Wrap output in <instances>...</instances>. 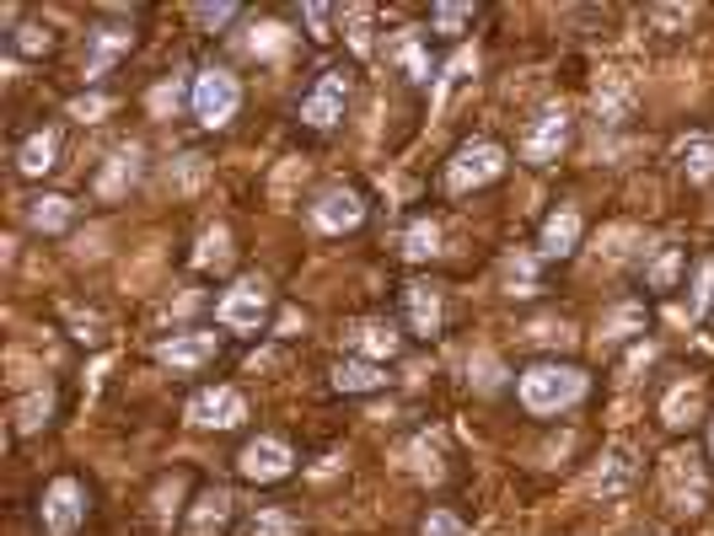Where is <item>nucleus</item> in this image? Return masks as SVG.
<instances>
[{"instance_id":"obj_1","label":"nucleus","mask_w":714,"mask_h":536,"mask_svg":"<svg viewBox=\"0 0 714 536\" xmlns=\"http://www.w3.org/2000/svg\"><path fill=\"white\" fill-rule=\"evenodd\" d=\"M586 397V375L575 365H533L522 375V408L548 419V413H564Z\"/></svg>"},{"instance_id":"obj_2","label":"nucleus","mask_w":714,"mask_h":536,"mask_svg":"<svg viewBox=\"0 0 714 536\" xmlns=\"http://www.w3.org/2000/svg\"><path fill=\"white\" fill-rule=\"evenodd\" d=\"M188 102H193V118H199L204 129H226V124L237 118V107H242V87H237L231 71H199Z\"/></svg>"},{"instance_id":"obj_3","label":"nucleus","mask_w":714,"mask_h":536,"mask_svg":"<svg viewBox=\"0 0 714 536\" xmlns=\"http://www.w3.org/2000/svg\"><path fill=\"white\" fill-rule=\"evenodd\" d=\"M500 173H505V145H494V140H473V145H462V151L451 156L447 188L451 193H467V188L494 182Z\"/></svg>"},{"instance_id":"obj_4","label":"nucleus","mask_w":714,"mask_h":536,"mask_svg":"<svg viewBox=\"0 0 714 536\" xmlns=\"http://www.w3.org/2000/svg\"><path fill=\"white\" fill-rule=\"evenodd\" d=\"M38 521L49 536H76V526L87 521V488L76 477H54L43 488V505H38Z\"/></svg>"},{"instance_id":"obj_5","label":"nucleus","mask_w":714,"mask_h":536,"mask_svg":"<svg viewBox=\"0 0 714 536\" xmlns=\"http://www.w3.org/2000/svg\"><path fill=\"white\" fill-rule=\"evenodd\" d=\"M215 317H221V328H231V333H259L268 322V290L259 279H237V284L221 295Z\"/></svg>"},{"instance_id":"obj_6","label":"nucleus","mask_w":714,"mask_h":536,"mask_svg":"<svg viewBox=\"0 0 714 536\" xmlns=\"http://www.w3.org/2000/svg\"><path fill=\"white\" fill-rule=\"evenodd\" d=\"M345 102H350V76L345 71H323L317 87L301 97V124L306 129H334L345 118Z\"/></svg>"},{"instance_id":"obj_7","label":"nucleus","mask_w":714,"mask_h":536,"mask_svg":"<svg viewBox=\"0 0 714 536\" xmlns=\"http://www.w3.org/2000/svg\"><path fill=\"white\" fill-rule=\"evenodd\" d=\"M242 419H248V403L237 386H204L188 403V424H199V430H237Z\"/></svg>"},{"instance_id":"obj_8","label":"nucleus","mask_w":714,"mask_h":536,"mask_svg":"<svg viewBox=\"0 0 714 536\" xmlns=\"http://www.w3.org/2000/svg\"><path fill=\"white\" fill-rule=\"evenodd\" d=\"M290 467H296V450L285 446V441H274V435L248 441V446H242V456H237V472H242L248 483H279Z\"/></svg>"},{"instance_id":"obj_9","label":"nucleus","mask_w":714,"mask_h":536,"mask_svg":"<svg viewBox=\"0 0 714 536\" xmlns=\"http://www.w3.org/2000/svg\"><path fill=\"white\" fill-rule=\"evenodd\" d=\"M564 145H569V113L564 107H542L533 118V129H527V140H522V156L533 167H548V162H559Z\"/></svg>"},{"instance_id":"obj_10","label":"nucleus","mask_w":714,"mask_h":536,"mask_svg":"<svg viewBox=\"0 0 714 536\" xmlns=\"http://www.w3.org/2000/svg\"><path fill=\"white\" fill-rule=\"evenodd\" d=\"M661 472H666V494H672L677 510H699V505H704L710 483H704V461H699L693 450H672Z\"/></svg>"},{"instance_id":"obj_11","label":"nucleus","mask_w":714,"mask_h":536,"mask_svg":"<svg viewBox=\"0 0 714 536\" xmlns=\"http://www.w3.org/2000/svg\"><path fill=\"white\" fill-rule=\"evenodd\" d=\"M312 220H317V231H355L360 220H365V199H360L355 188H328L312 204Z\"/></svg>"},{"instance_id":"obj_12","label":"nucleus","mask_w":714,"mask_h":536,"mask_svg":"<svg viewBox=\"0 0 714 536\" xmlns=\"http://www.w3.org/2000/svg\"><path fill=\"white\" fill-rule=\"evenodd\" d=\"M215 349H221V339L215 333H173L156 355H162V365H173V370H199V365H210L215 359Z\"/></svg>"},{"instance_id":"obj_13","label":"nucleus","mask_w":714,"mask_h":536,"mask_svg":"<svg viewBox=\"0 0 714 536\" xmlns=\"http://www.w3.org/2000/svg\"><path fill=\"white\" fill-rule=\"evenodd\" d=\"M575 242H580V209H553L548 220H542V237H537V253L542 258H569L575 253Z\"/></svg>"},{"instance_id":"obj_14","label":"nucleus","mask_w":714,"mask_h":536,"mask_svg":"<svg viewBox=\"0 0 714 536\" xmlns=\"http://www.w3.org/2000/svg\"><path fill=\"white\" fill-rule=\"evenodd\" d=\"M634 477H639L634 450H628V446H607V450H602V461H597V472H591V488H597V494H624Z\"/></svg>"},{"instance_id":"obj_15","label":"nucleus","mask_w":714,"mask_h":536,"mask_svg":"<svg viewBox=\"0 0 714 536\" xmlns=\"http://www.w3.org/2000/svg\"><path fill=\"white\" fill-rule=\"evenodd\" d=\"M350 349H355V359H371V365H381V359H392L398 349H403V339L387 328V322H360L355 333H350Z\"/></svg>"},{"instance_id":"obj_16","label":"nucleus","mask_w":714,"mask_h":536,"mask_svg":"<svg viewBox=\"0 0 714 536\" xmlns=\"http://www.w3.org/2000/svg\"><path fill=\"white\" fill-rule=\"evenodd\" d=\"M403 301H409V328L430 339V333L441 328V301H436V290H425V284H409V290H403Z\"/></svg>"},{"instance_id":"obj_17","label":"nucleus","mask_w":714,"mask_h":536,"mask_svg":"<svg viewBox=\"0 0 714 536\" xmlns=\"http://www.w3.org/2000/svg\"><path fill=\"white\" fill-rule=\"evenodd\" d=\"M54 156H60V135H49V129H43V135H33V140L16 151V167H22L27 178H43V173L54 167Z\"/></svg>"},{"instance_id":"obj_18","label":"nucleus","mask_w":714,"mask_h":536,"mask_svg":"<svg viewBox=\"0 0 714 536\" xmlns=\"http://www.w3.org/2000/svg\"><path fill=\"white\" fill-rule=\"evenodd\" d=\"M387 375H381V365H371V359H339L334 365V386L339 392H376Z\"/></svg>"},{"instance_id":"obj_19","label":"nucleus","mask_w":714,"mask_h":536,"mask_svg":"<svg viewBox=\"0 0 714 536\" xmlns=\"http://www.w3.org/2000/svg\"><path fill=\"white\" fill-rule=\"evenodd\" d=\"M441 253V226L436 220H414L409 231H403V258L409 264H425V258H436Z\"/></svg>"},{"instance_id":"obj_20","label":"nucleus","mask_w":714,"mask_h":536,"mask_svg":"<svg viewBox=\"0 0 714 536\" xmlns=\"http://www.w3.org/2000/svg\"><path fill=\"white\" fill-rule=\"evenodd\" d=\"M27 220H33L38 231H65V226L76 220V204L60 199V193H49V199H38V204L27 209Z\"/></svg>"},{"instance_id":"obj_21","label":"nucleus","mask_w":714,"mask_h":536,"mask_svg":"<svg viewBox=\"0 0 714 536\" xmlns=\"http://www.w3.org/2000/svg\"><path fill=\"white\" fill-rule=\"evenodd\" d=\"M226 515H231V499L215 488V494H204L199 499V510H193V526H188V536H210L215 526H226Z\"/></svg>"},{"instance_id":"obj_22","label":"nucleus","mask_w":714,"mask_h":536,"mask_svg":"<svg viewBox=\"0 0 714 536\" xmlns=\"http://www.w3.org/2000/svg\"><path fill=\"white\" fill-rule=\"evenodd\" d=\"M49 413H54V397H49V392H33V397L16 408V430H22V435H33V430H43V424H49Z\"/></svg>"},{"instance_id":"obj_23","label":"nucleus","mask_w":714,"mask_h":536,"mask_svg":"<svg viewBox=\"0 0 714 536\" xmlns=\"http://www.w3.org/2000/svg\"><path fill=\"white\" fill-rule=\"evenodd\" d=\"M682 173H688L693 182L714 178V140H688V151H682Z\"/></svg>"},{"instance_id":"obj_24","label":"nucleus","mask_w":714,"mask_h":536,"mask_svg":"<svg viewBox=\"0 0 714 536\" xmlns=\"http://www.w3.org/2000/svg\"><path fill=\"white\" fill-rule=\"evenodd\" d=\"M11 49H16V54H27V60H33V54H49V49H54V33H49V27H38V22H27V27H16V33H11Z\"/></svg>"},{"instance_id":"obj_25","label":"nucleus","mask_w":714,"mask_h":536,"mask_svg":"<svg viewBox=\"0 0 714 536\" xmlns=\"http://www.w3.org/2000/svg\"><path fill=\"white\" fill-rule=\"evenodd\" d=\"M693 413H699V386H677L666 397V424H688Z\"/></svg>"},{"instance_id":"obj_26","label":"nucleus","mask_w":714,"mask_h":536,"mask_svg":"<svg viewBox=\"0 0 714 536\" xmlns=\"http://www.w3.org/2000/svg\"><path fill=\"white\" fill-rule=\"evenodd\" d=\"M253 536H301V526L285 510H264V515H253Z\"/></svg>"},{"instance_id":"obj_27","label":"nucleus","mask_w":714,"mask_h":536,"mask_svg":"<svg viewBox=\"0 0 714 536\" xmlns=\"http://www.w3.org/2000/svg\"><path fill=\"white\" fill-rule=\"evenodd\" d=\"M677 268H682V253H677V247H666V253H661V258L650 264V284H655V290H672Z\"/></svg>"},{"instance_id":"obj_28","label":"nucleus","mask_w":714,"mask_h":536,"mask_svg":"<svg viewBox=\"0 0 714 536\" xmlns=\"http://www.w3.org/2000/svg\"><path fill=\"white\" fill-rule=\"evenodd\" d=\"M430 22H436L441 33H456V27L473 22V5H430Z\"/></svg>"},{"instance_id":"obj_29","label":"nucleus","mask_w":714,"mask_h":536,"mask_svg":"<svg viewBox=\"0 0 714 536\" xmlns=\"http://www.w3.org/2000/svg\"><path fill=\"white\" fill-rule=\"evenodd\" d=\"M419 536H467V526H462L451 510H430V515H425V532H419Z\"/></svg>"},{"instance_id":"obj_30","label":"nucleus","mask_w":714,"mask_h":536,"mask_svg":"<svg viewBox=\"0 0 714 536\" xmlns=\"http://www.w3.org/2000/svg\"><path fill=\"white\" fill-rule=\"evenodd\" d=\"M628 328H644V306H618V311L607 317V333H613V339H624Z\"/></svg>"},{"instance_id":"obj_31","label":"nucleus","mask_w":714,"mask_h":536,"mask_svg":"<svg viewBox=\"0 0 714 536\" xmlns=\"http://www.w3.org/2000/svg\"><path fill=\"white\" fill-rule=\"evenodd\" d=\"M301 16L312 22V38H334V33H328V22H334V5H306Z\"/></svg>"},{"instance_id":"obj_32","label":"nucleus","mask_w":714,"mask_h":536,"mask_svg":"<svg viewBox=\"0 0 714 536\" xmlns=\"http://www.w3.org/2000/svg\"><path fill=\"white\" fill-rule=\"evenodd\" d=\"M704 306H714V264H704V273H699V290H693V311H704Z\"/></svg>"},{"instance_id":"obj_33","label":"nucleus","mask_w":714,"mask_h":536,"mask_svg":"<svg viewBox=\"0 0 714 536\" xmlns=\"http://www.w3.org/2000/svg\"><path fill=\"white\" fill-rule=\"evenodd\" d=\"M193 16H199V22H210V27H221V22H231V16H237V5H193Z\"/></svg>"},{"instance_id":"obj_34","label":"nucleus","mask_w":714,"mask_h":536,"mask_svg":"<svg viewBox=\"0 0 714 536\" xmlns=\"http://www.w3.org/2000/svg\"><path fill=\"white\" fill-rule=\"evenodd\" d=\"M167 107H178V87H162V91H156V113H167Z\"/></svg>"},{"instance_id":"obj_35","label":"nucleus","mask_w":714,"mask_h":536,"mask_svg":"<svg viewBox=\"0 0 714 536\" xmlns=\"http://www.w3.org/2000/svg\"><path fill=\"white\" fill-rule=\"evenodd\" d=\"M710 450H714V424H710Z\"/></svg>"}]
</instances>
